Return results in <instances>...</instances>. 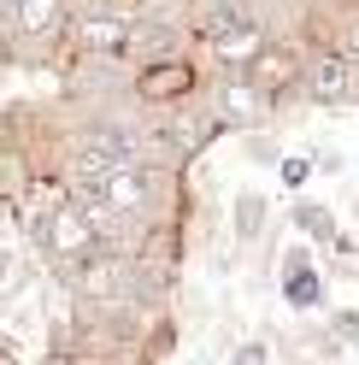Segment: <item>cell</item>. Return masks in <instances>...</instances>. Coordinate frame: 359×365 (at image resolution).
Wrapping results in <instances>:
<instances>
[{
    "mask_svg": "<svg viewBox=\"0 0 359 365\" xmlns=\"http://www.w3.org/2000/svg\"><path fill=\"white\" fill-rule=\"evenodd\" d=\"M77 36L71 0H6V41L18 59H53Z\"/></svg>",
    "mask_w": 359,
    "mask_h": 365,
    "instance_id": "cell-1",
    "label": "cell"
},
{
    "mask_svg": "<svg viewBox=\"0 0 359 365\" xmlns=\"http://www.w3.org/2000/svg\"><path fill=\"white\" fill-rule=\"evenodd\" d=\"M207 106L218 112L224 130H241V135H259L277 124V95H265L248 71H218V83L207 88Z\"/></svg>",
    "mask_w": 359,
    "mask_h": 365,
    "instance_id": "cell-2",
    "label": "cell"
},
{
    "mask_svg": "<svg viewBox=\"0 0 359 365\" xmlns=\"http://www.w3.org/2000/svg\"><path fill=\"white\" fill-rule=\"evenodd\" d=\"M130 95H136L142 112H171V106L200 101V65H194V53L136 65V77H130Z\"/></svg>",
    "mask_w": 359,
    "mask_h": 365,
    "instance_id": "cell-3",
    "label": "cell"
},
{
    "mask_svg": "<svg viewBox=\"0 0 359 365\" xmlns=\"http://www.w3.org/2000/svg\"><path fill=\"white\" fill-rule=\"evenodd\" d=\"M301 95H306L312 106H359V65H353L348 53L312 48V53H306Z\"/></svg>",
    "mask_w": 359,
    "mask_h": 365,
    "instance_id": "cell-4",
    "label": "cell"
},
{
    "mask_svg": "<svg viewBox=\"0 0 359 365\" xmlns=\"http://www.w3.org/2000/svg\"><path fill=\"white\" fill-rule=\"evenodd\" d=\"M283 301L295 307V312H312V307H324V271L312 265V247L295 242L283 254Z\"/></svg>",
    "mask_w": 359,
    "mask_h": 365,
    "instance_id": "cell-5",
    "label": "cell"
},
{
    "mask_svg": "<svg viewBox=\"0 0 359 365\" xmlns=\"http://www.w3.org/2000/svg\"><path fill=\"white\" fill-rule=\"evenodd\" d=\"M265 218H271V200H265L259 189H241V195L230 200V236H236L241 247H254V242L265 236Z\"/></svg>",
    "mask_w": 359,
    "mask_h": 365,
    "instance_id": "cell-6",
    "label": "cell"
},
{
    "mask_svg": "<svg viewBox=\"0 0 359 365\" xmlns=\"http://www.w3.org/2000/svg\"><path fill=\"white\" fill-rule=\"evenodd\" d=\"M288 224H295L301 236H312L318 247H335V236H342V224H335V212L324 200H295V207H288Z\"/></svg>",
    "mask_w": 359,
    "mask_h": 365,
    "instance_id": "cell-7",
    "label": "cell"
},
{
    "mask_svg": "<svg viewBox=\"0 0 359 365\" xmlns=\"http://www.w3.org/2000/svg\"><path fill=\"white\" fill-rule=\"evenodd\" d=\"M312 171H318V165H312V153H283V165H277V177H283V189H288V195L306 189Z\"/></svg>",
    "mask_w": 359,
    "mask_h": 365,
    "instance_id": "cell-8",
    "label": "cell"
},
{
    "mask_svg": "<svg viewBox=\"0 0 359 365\" xmlns=\"http://www.w3.org/2000/svg\"><path fill=\"white\" fill-rule=\"evenodd\" d=\"M248 159H254V165H283V153H277V142H271V135H248Z\"/></svg>",
    "mask_w": 359,
    "mask_h": 365,
    "instance_id": "cell-9",
    "label": "cell"
},
{
    "mask_svg": "<svg viewBox=\"0 0 359 365\" xmlns=\"http://www.w3.org/2000/svg\"><path fill=\"white\" fill-rule=\"evenodd\" d=\"M230 365H271V354H265V341H241Z\"/></svg>",
    "mask_w": 359,
    "mask_h": 365,
    "instance_id": "cell-10",
    "label": "cell"
},
{
    "mask_svg": "<svg viewBox=\"0 0 359 365\" xmlns=\"http://www.w3.org/2000/svg\"><path fill=\"white\" fill-rule=\"evenodd\" d=\"M312 165H318L324 177H342V165H348V159L335 153V148H318V153H312Z\"/></svg>",
    "mask_w": 359,
    "mask_h": 365,
    "instance_id": "cell-11",
    "label": "cell"
},
{
    "mask_svg": "<svg viewBox=\"0 0 359 365\" xmlns=\"http://www.w3.org/2000/svg\"><path fill=\"white\" fill-rule=\"evenodd\" d=\"M12 283H18V254L0 242V289H12Z\"/></svg>",
    "mask_w": 359,
    "mask_h": 365,
    "instance_id": "cell-12",
    "label": "cell"
},
{
    "mask_svg": "<svg viewBox=\"0 0 359 365\" xmlns=\"http://www.w3.org/2000/svg\"><path fill=\"white\" fill-rule=\"evenodd\" d=\"M335 336H348V341H359V312H335Z\"/></svg>",
    "mask_w": 359,
    "mask_h": 365,
    "instance_id": "cell-13",
    "label": "cell"
},
{
    "mask_svg": "<svg viewBox=\"0 0 359 365\" xmlns=\"http://www.w3.org/2000/svg\"><path fill=\"white\" fill-rule=\"evenodd\" d=\"M6 65H12V41L0 36V77H6Z\"/></svg>",
    "mask_w": 359,
    "mask_h": 365,
    "instance_id": "cell-14",
    "label": "cell"
},
{
    "mask_svg": "<svg viewBox=\"0 0 359 365\" xmlns=\"http://www.w3.org/2000/svg\"><path fill=\"white\" fill-rule=\"evenodd\" d=\"M71 6H77V12H100L106 0H71Z\"/></svg>",
    "mask_w": 359,
    "mask_h": 365,
    "instance_id": "cell-15",
    "label": "cell"
},
{
    "mask_svg": "<svg viewBox=\"0 0 359 365\" xmlns=\"http://www.w3.org/2000/svg\"><path fill=\"white\" fill-rule=\"evenodd\" d=\"M0 365H18V348H6V341H0Z\"/></svg>",
    "mask_w": 359,
    "mask_h": 365,
    "instance_id": "cell-16",
    "label": "cell"
},
{
    "mask_svg": "<svg viewBox=\"0 0 359 365\" xmlns=\"http://www.w3.org/2000/svg\"><path fill=\"white\" fill-rule=\"evenodd\" d=\"M77 365H95V359H77Z\"/></svg>",
    "mask_w": 359,
    "mask_h": 365,
    "instance_id": "cell-17",
    "label": "cell"
},
{
    "mask_svg": "<svg viewBox=\"0 0 359 365\" xmlns=\"http://www.w3.org/2000/svg\"><path fill=\"white\" fill-rule=\"evenodd\" d=\"M353 224H359V218H353Z\"/></svg>",
    "mask_w": 359,
    "mask_h": 365,
    "instance_id": "cell-18",
    "label": "cell"
}]
</instances>
